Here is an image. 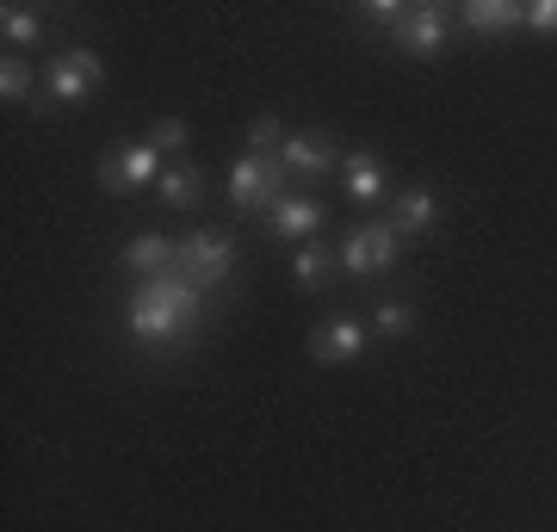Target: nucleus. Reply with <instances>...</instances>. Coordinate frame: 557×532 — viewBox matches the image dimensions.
Listing matches in <instances>:
<instances>
[{"label": "nucleus", "instance_id": "1", "mask_svg": "<svg viewBox=\"0 0 557 532\" xmlns=\"http://www.w3.org/2000/svg\"><path fill=\"white\" fill-rule=\"evenodd\" d=\"M193 316H199V292L180 285L174 273L143 279L137 292H131V335L137 341H174L193 329Z\"/></svg>", "mask_w": 557, "mask_h": 532}, {"label": "nucleus", "instance_id": "2", "mask_svg": "<svg viewBox=\"0 0 557 532\" xmlns=\"http://www.w3.org/2000/svg\"><path fill=\"white\" fill-rule=\"evenodd\" d=\"M230 267H236V242L223 236V230H199V236H186L174 248V267H168V273L199 292V285H223Z\"/></svg>", "mask_w": 557, "mask_h": 532}, {"label": "nucleus", "instance_id": "3", "mask_svg": "<svg viewBox=\"0 0 557 532\" xmlns=\"http://www.w3.org/2000/svg\"><path fill=\"white\" fill-rule=\"evenodd\" d=\"M285 174H292V168H285L278 156L248 149V156L230 168V198H236V211H260V205L273 211L278 198H285V193H278V186H285Z\"/></svg>", "mask_w": 557, "mask_h": 532}, {"label": "nucleus", "instance_id": "4", "mask_svg": "<svg viewBox=\"0 0 557 532\" xmlns=\"http://www.w3.org/2000/svg\"><path fill=\"white\" fill-rule=\"evenodd\" d=\"M397 260V223H366L354 236L341 242V267L347 273H391Z\"/></svg>", "mask_w": 557, "mask_h": 532}, {"label": "nucleus", "instance_id": "5", "mask_svg": "<svg viewBox=\"0 0 557 532\" xmlns=\"http://www.w3.org/2000/svg\"><path fill=\"white\" fill-rule=\"evenodd\" d=\"M100 81H106V69H100L94 50H62V57L50 62V99H62V106H81Z\"/></svg>", "mask_w": 557, "mask_h": 532}, {"label": "nucleus", "instance_id": "6", "mask_svg": "<svg viewBox=\"0 0 557 532\" xmlns=\"http://www.w3.org/2000/svg\"><path fill=\"white\" fill-rule=\"evenodd\" d=\"M446 25H453V13H446V7H434V0H421V7H403V20H397V50H409V57H434L440 44H446Z\"/></svg>", "mask_w": 557, "mask_h": 532}, {"label": "nucleus", "instance_id": "7", "mask_svg": "<svg viewBox=\"0 0 557 532\" xmlns=\"http://www.w3.org/2000/svg\"><path fill=\"white\" fill-rule=\"evenodd\" d=\"M100 180L112 186V193L156 186V180H161V149H156V143H131L124 156H106V161H100Z\"/></svg>", "mask_w": 557, "mask_h": 532}, {"label": "nucleus", "instance_id": "8", "mask_svg": "<svg viewBox=\"0 0 557 532\" xmlns=\"http://www.w3.org/2000/svg\"><path fill=\"white\" fill-rule=\"evenodd\" d=\"M278 161H285V168H298V174H329V168H335V137H322V131L285 137V143H278Z\"/></svg>", "mask_w": 557, "mask_h": 532}, {"label": "nucleus", "instance_id": "9", "mask_svg": "<svg viewBox=\"0 0 557 532\" xmlns=\"http://www.w3.org/2000/svg\"><path fill=\"white\" fill-rule=\"evenodd\" d=\"M317 230H322V205H317V198H278V205H273V236L310 242Z\"/></svg>", "mask_w": 557, "mask_h": 532}, {"label": "nucleus", "instance_id": "10", "mask_svg": "<svg viewBox=\"0 0 557 532\" xmlns=\"http://www.w3.org/2000/svg\"><path fill=\"white\" fill-rule=\"evenodd\" d=\"M520 20H527V7H515V0H465L471 32H515Z\"/></svg>", "mask_w": 557, "mask_h": 532}, {"label": "nucleus", "instance_id": "11", "mask_svg": "<svg viewBox=\"0 0 557 532\" xmlns=\"http://www.w3.org/2000/svg\"><path fill=\"white\" fill-rule=\"evenodd\" d=\"M124 267L143 273V279H161L168 267H174V242L168 236H137L131 248H124Z\"/></svg>", "mask_w": 557, "mask_h": 532}, {"label": "nucleus", "instance_id": "12", "mask_svg": "<svg viewBox=\"0 0 557 532\" xmlns=\"http://www.w3.org/2000/svg\"><path fill=\"white\" fill-rule=\"evenodd\" d=\"M359 347H366V329L359 322H329V329L310 335V354L317 359H354Z\"/></svg>", "mask_w": 557, "mask_h": 532}, {"label": "nucleus", "instance_id": "13", "mask_svg": "<svg viewBox=\"0 0 557 532\" xmlns=\"http://www.w3.org/2000/svg\"><path fill=\"white\" fill-rule=\"evenodd\" d=\"M347 198H359V205L384 198V161L379 156H354L347 161Z\"/></svg>", "mask_w": 557, "mask_h": 532}, {"label": "nucleus", "instance_id": "14", "mask_svg": "<svg viewBox=\"0 0 557 532\" xmlns=\"http://www.w3.org/2000/svg\"><path fill=\"white\" fill-rule=\"evenodd\" d=\"M428 223H434V193L428 186H409L397 198V236H421Z\"/></svg>", "mask_w": 557, "mask_h": 532}, {"label": "nucleus", "instance_id": "15", "mask_svg": "<svg viewBox=\"0 0 557 532\" xmlns=\"http://www.w3.org/2000/svg\"><path fill=\"white\" fill-rule=\"evenodd\" d=\"M292 273H298V285H322V279L335 273V255H329V248L310 236V242H298V255H292Z\"/></svg>", "mask_w": 557, "mask_h": 532}, {"label": "nucleus", "instance_id": "16", "mask_svg": "<svg viewBox=\"0 0 557 532\" xmlns=\"http://www.w3.org/2000/svg\"><path fill=\"white\" fill-rule=\"evenodd\" d=\"M161 186V198H168V205H180V211H186V205H199V168H168V174L156 180Z\"/></svg>", "mask_w": 557, "mask_h": 532}, {"label": "nucleus", "instance_id": "17", "mask_svg": "<svg viewBox=\"0 0 557 532\" xmlns=\"http://www.w3.org/2000/svg\"><path fill=\"white\" fill-rule=\"evenodd\" d=\"M0 32H7V44H38L44 20L32 7H0Z\"/></svg>", "mask_w": 557, "mask_h": 532}, {"label": "nucleus", "instance_id": "18", "mask_svg": "<svg viewBox=\"0 0 557 532\" xmlns=\"http://www.w3.org/2000/svg\"><path fill=\"white\" fill-rule=\"evenodd\" d=\"M25 94H32V69L13 62V50H7V62H0V99H25Z\"/></svg>", "mask_w": 557, "mask_h": 532}, {"label": "nucleus", "instance_id": "19", "mask_svg": "<svg viewBox=\"0 0 557 532\" xmlns=\"http://www.w3.org/2000/svg\"><path fill=\"white\" fill-rule=\"evenodd\" d=\"M248 143H255L260 156H273L278 143H285V131H278V119H273V112H267V119H255V124H248Z\"/></svg>", "mask_w": 557, "mask_h": 532}, {"label": "nucleus", "instance_id": "20", "mask_svg": "<svg viewBox=\"0 0 557 532\" xmlns=\"http://www.w3.org/2000/svg\"><path fill=\"white\" fill-rule=\"evenodd\" d=\"M409 322H416V316L403 310V304H384V310H379V322H372V329H379V335H409Z\"/></svg>", "mask_w": 557, "mask_h": 532}, {"label": "nucleus", "instance_id": "21", "mask_svg": "<svg viewBox=\"0 0 557 532\" xmlns=\"http://www.w3.org/2000/svg\"><path fill=\"white\" fill-rule=\"evenodd\" d=\"M149 143H156V149H186V124H180V119H161L156 131H149Z\"/></svg>", "mask_w": 557, "mask_h": 532}, {"label": "nucleus", "instance_id": "22", "mask_svg": "<svg viewBox=\"0 0 557 532\" xmlns=\"http://www.w3.org/2000/svg\"><path fill=\"white\" fill-rule=\"evenodd\" d=\"M527 25H533V32H557V0H533V7H527Z\"/></svg>", "mask_w": 557, "mask_h": 532}]
</instances>
